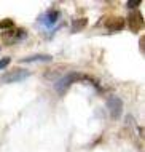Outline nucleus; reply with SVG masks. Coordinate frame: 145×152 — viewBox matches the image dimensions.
<instances>
[{"instance_id":"f257e3e1","label":"nucleus","mask_w":145,"mask_h":152,"mask_svg":"<svg viewBox=\"0 0 145 152\" xmlns=\"http://www.w3.org/2000/svg\"><path fill=\"white\" fill-rule=\"evenodd\" d=\"M85 79H86V77L81 75L80 72H67L64 77H62V79H59V80L54 83V90H56L59 94H64L72 83L80 82V80H85Z\"/></svg>"},{"instance_id":"f03ea898","label":"nucleus","mask_w":145,"mask_h":152,"mask_svg":"<svg viewBox=\"0 0 145 152\" xmlns=\"http://www.w3.org/2000/svg\"><path fill=\"white\" fill-rule=\"evenodd\" d=\"M27 77H30V71L22 69V67H16V69L8 71V72H3L2 75H0V82H2V83H14V82L26 80Z\"/></svg>"},{"instance_id":"7ed1b4c3","label":"nucleus","mask_w":145,"mask_h":152,"mask_svg":"<svg viewBox=\"0 0 145 152\" xmlns=\"http://www.w3.org/2000/svg\"><path fill=\"white\" fill-rule=\"evenodd\" d=\"M26 37H27V32H26V29H22V27H11V29L2 32V40L5 45L19 43V42H22Z\"/></svg>"},{"instance_id":"20e7f679","label":"nucleus","mask_w":145,"mask_h":152,"mask_svg":"<svg viewBox=\"0 0 145 152\" xmlns=\"http://www.w3.org/2000/svg\"><path fill=\"white\" fill-rule=\"evenodd\" d=\"M105 106H107V109H109V112H110V115H112L113 120H118V118L121 117V114H123V101L120 99L118 96H109L107 101H105Z\"/></svg>"},{"instance_id":"39448f33","label":"nucleus","mask_w":145,"mask_h":152,"mask_svg":"<svg viewBox=\"0 0 145 152\" xmlns=\"http://www.w3.org/2000/svg\"><path fill=\"white\" fill-rule=\"evenodd\" d=\"M59 10H54V8H51V10H46L45 13H41L38 16V23L43 24L45 27H51L54 26V24L57 23V19H59Z\"/></svg>"},{"instance_id":"423d86ee","label":"nucleus","mask_w":145,"mask_h":152,"mask_svg":"<svg viewBox=\"0 0 145 152\" xmlns=\"http://www.w3.org/2000/svg\"><path fill=\"white\" fill-rule=\"evenodd\" d=\"M142 26H144V18H142V15L140 13H132L129 16V27L132 31H140L142 29Z\"/></svg>"},{"instance_id":"0eeeda50","label":"nucleus","mask_w":145,"mask_h":152,"mask_svg":"<svg viewBox=\"0 0 145 152\" xmlns=\"http://www.w3.org/2000/svg\"><path fill=\"white\" fill-rule=\"evenodd\" d=\"M37 61L49 63V61H53V56L51 55H30V56H26V58L19 59V63H37Z\"/></svg>"},{"instance_id":"6e6552de","label":"nucleus","mask_w":145,"mask_h":152,"mask_svg":"<svg viewBox=\"0 0 145 152\" xmlns=\"http://www.w3.org/2000/svg\"><path fill=\"white\" fill-rule=\"evenodd\" d=\"M86 24H88V19H86V18L75 19V21H73V24H72V32H78V31L85 29Z\"/></svg>"},{"instance_id":"1a4fd4ad","label":"nucleus","mask_w":145,"mask_h":152,"mask_svg":"<svg viewBox=\"0 0 145 152\" xmlns=\"http://www.w3.org/2000/svg\"><path fill=\"white\" fill-rule=\"evenodd\" d=\"M112 21H113V24H107V26H109V29H110L112 32L123 29V26H124V19H123V18H115V19H112Z\"/></svg>"},{"instance_id":"9d476101","label":"nucleus","mask_w":145,"mask_h":152,"mask_svg":"<svg viewBox=\"0 0 145 152\" xmlns=\"http://www.w3.org/2000/svg\"><path fill=\"white\" fill-rule=\"evenodd\" d=\"M11 27H13V21H11V19H3V21H0V29L8 31V29H11Z\"/></svg>"},{"instance_id":"9b49d317","label":"nucleus","mask_w":145,"mask_h":152,"mask_svg":"<svg viewBox=\"0 0 145 152\" xmlns=\"http://www.w3.org/2000/svg\"><path fill=\"white\" fill-rule=\"evenodd\" d=\"M140 0H129V2H126V7L129 8V10H136L137 7H140Z\"/></svg>"},{"instance_id":"f8f14e48","label":"nucleus","mask_w":145,"mask_h":152,"mask_svg":"<svg viewBox=\"0 0 145 152\" xmlns=\"http://www.w3.org/2000/svg\"><path fill=\"white\" fill-rule=\"evenodd\" d=\"M10 63H11V58L10 56H5L3 59H0V69H5Z\"/></svg>"}]
</instances>
